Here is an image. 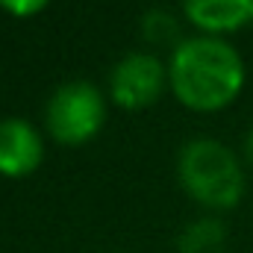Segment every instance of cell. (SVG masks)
<instances>
[{
  "label": "cell",
  "instance_id": "9",
  "mask_svg": "<svg viewBox=\"0 0 253 253\" xmlns=\"http://www.w3.org/2000/svg\"><path fill=\"white\" fill-rule=\"evenodd\" d=\"M50 0H0V9H6L15 18H33L39 15Z\"/></svg>",
  "mask_w": 253,
  "mask_h": 253
},
{
  "label": "cell",
  "instance_id": "11",
  "mask_svg": "<svg viewBox=\"0 0 253 253\" xmlns=\"http://www.w3.org/2000/svg\"><path fill=\"white\" fill-rule=\"evenodd\" d=\"M251 24H253V9H251Z\"/></svg>",
  "mask_w": 253,
  "mask_h": 253
},
{
  "label": "cell",
  "instance_id": "6",
  "mask_svg": "<svg viewBox=\"0 0 253 253\" xmlns=\"http://www.w3.org/2000/svg\"><path fill=\"white\" fill-rule=\"evenodd\" d=\"M253 0H183V12L206 36L233 33L251 21Z\"/></svg>",
  "mask_w": 253,
  "mask_h": 253
},
{
  "label": "cell",
  "instance_id": "3",
  "mask_svg": "<svg viewBox=\"0 0 253 253\" xmlns=\"http://www.w3.org/2000/svg\"><path fill=\"white\" fill-rule=\"evenodd\" d=\"M106 121V103L97 85L85 80L65 83L53 91L44 109L47 132L59 144H85L100 132Z\"/></svg>",
  "mask_w": 253,
  "mask_h": 253
},
{
  "label": "cell",
  "instance_id": "4",
  "mask_svg": "<svg viewBox=\"0 0 253 253\" xmlns=\"http://www.w3.org/2000/svg\"><path fill=\"white\" fill-rule=\"evenodd\" d=\"M165 83H168V71L162 68V62L153 53L135 50V53H126L124 59H118V65L112 68L109 97L121 109L138 112L159 100Z\"/></svg>",
  "mask_w": 253,
  "mask_h": 253
},
{
  "label": "cell",
  "instance_id": "1",
  "mask_svg": "<svg viewBox=\"0 0 253 253\" xmlns=\"http://www.w3.org/2000/svg\"><path fill=\"white\" fill-rule=\"evenodd\" d=\"M174 97L191 112H218L245 88V62L233 44L218 36L183 39L168 62Z\"/></svg>",
  "mask_w": 253,
  "mask_h": 253
},
{
  "label": "cell",
  "instance_id": "10",
  "mask_svg": "<svg viewBox=\"0 0 253 253\" xmlns=\"http://www.w3.org/2000/svg\"><path fill=\"white\" fill-rule=\"evenodd\" d=\"M245 162L251 165V171H253V129L245 135Z\"/></svg>",
  "mask_w": 253,
  "mask_h": 253
},
{
  "label": "cell",
  "instance_id": "8",
  "mask_svg": "<svg viewBox=\"0 0 253 253\" xmlns=\"http://www.w3.org/2000/svg\"><path fill=\"white\" fill-rule=\"evenodd\" d=\"M141 36L150 44L159 47H177L180 44V21L168 12V9H150L141 18Z\"/></svg>",
  "mask_w": 253,
  "mask_h": 253
},
{
  "label": "cell",
  "instance_id": "2",
  "mask_svg": "<svg viewBox=\"0 0 253 253\" xmlns=\"http://www.w3.org/2000/svg\"><path fill=\"white\" fill-rule=\"evenodd\" d=\"M177 174L191 200L206 209H233L245 194L239 156L215 138H191L183 144Z\"/></svg>",
  "mask_w": 253,
  "mask_h": 253
},
{
  "label": "cell",
  "instance_id": "5",
  "mask_svg": "<svg viewBox=\"0 0 253 253\" xmlns=\"http://www.w3.org/2000/svg\"><path fill=\"white\" fill-rule=\"evenodd\" d=\"M44 144L42 135L24 118H3L0 121V174L21 180L42 165Z\"/></svg>",
  "mask_w": 253,
  "mask_h": 253
},
{
  "label": "cell",
  "instance_id": "7",
  "mask_svg": "<svg viewBox=\"0 0 253 253\" xmlns=\"http://www.w3.org/2000/svg\"><path fill=\"white\" fill-rule=\"evenodd\" d=\"M227 245V227L218 218H200L180 233V253H221Z\"/></svg>",
  "mask_w": 253,
  "mask_h": 253
}]
</instances>
